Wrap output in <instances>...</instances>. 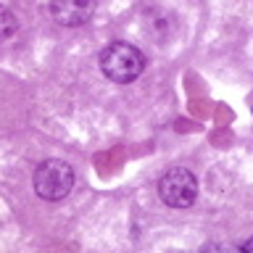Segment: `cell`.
<instances>
[{
    "label": "cell",
    "mask_w": 253,
    "mask_h": 253,
    "mask_svg": "<svg viewBox=\"0 0 253 253\" xmlns=\"http://www.w3.org/2000/svg\"><path fill=\"white\" fill-rule=\"evenodd\" d=\"M98 66L106 79L116 84H126V82H134L145 71V55H142L140 47L116 40V42H111L100 50Z\"/></svg>",
    "instance_id": "6da1fadb"
},
{
    "label": "cell",
    "mask_w": 253,
    "mask_h": 253,
    "mask_svg": "<svg viewBox=\"0 0 253 253\" xmlns=\"http://www.w3.org/2000/svg\"><path fill=\"white\" fill-rule=\"evenodd\" d=\"M74 187V169L61 158H47L35 169V193L42 201H63Z\"/></svg>",
    "instance_id": "7a4b0ae2"
},
{
    "label": "cell",
    "mask_w": 253,
    "mask_h": 253,
    "mask_svg": "<svg viewBox=\"0 0 253 253\" xmlns=\"http://www.w3.org/2000/svg\"><path fill=\"white\" fill-rule=\"evenodd\" d=\"M158 198L169 209H187L198 198V179L185 166H174L158 179Z\"/></svg>",
    "instance_id": "3957f363"
},
{
    "label": "cell",
    "mask_w": 253,
    "mask_h": 253,
    "mask_svg": "<svg viewBox=\"0 0 253 253\" xmlns=\"http://www.w3.org/2000/svg\"><path fill=\"white\" fill-rule=\"evenodd\" d=\"M92 8V0H53L47 3V16L61 27H79L90 19Z\"/></svg>",
    "instance_id": "277c9868"
},
{
    "label": "cell",
    "mask_w": 253,
    "mask_h": 253,
    "mask_svg": "<svg viewBox=\"0 0 253 253\" xmlns=\"http://www.w3.org/2000/svg\"><path fill=\"white\" fill-rule=\"evenodd\" d=\"M16 32H19V16H16L11 8L0 5V42L11 40Z\"/></svg>",
    "instance_id": "5b68a950"
}]
</instances>
